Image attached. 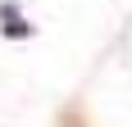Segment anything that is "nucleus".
I'll return each mask as SVG.
<instances>
[{"instance_id": "1", "label": "nucleus", "mask_w": 132, "mask_h": 127, "mask_svg": "<svg viewBox=\"0 0 132 127\" xmlns=\"http://www.w3.org/2000/svg\"><path fill=\"white\" fill-rule=\"evenodd\" d=\"M0 14H5V32H9V37H27V23L18 18V9H14V5H5Z\"/></svg>"}]
</instances>
